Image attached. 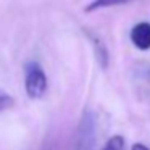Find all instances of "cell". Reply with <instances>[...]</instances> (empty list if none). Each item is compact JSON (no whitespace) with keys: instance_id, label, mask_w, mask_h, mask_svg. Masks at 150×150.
I'll return each mask as SVG.
<instances>
[{"instance_id":"1","label":"cell","mask_w":150,"mask_h":150,"mask_svg":"<svg viewBox=\"0 0 150 150\" xmlns=\"http://www.w3.org/2000/svg\"><path fill=\"white\" fill-rule=\"evenodd\" d=\"M24 89H26L28 97L33 100L42 98L47 94L49 82H47V76L39 63L31 62L26 65V68H24Z\"/></svg>"},{"instance_id":"2","label":"cell","mask_w":150,"mask_h":150,"mask_svg":"<svg viewBox=\"0 0 150 150\" xmlns=\"http://www.w3.org/2000/svg\"><path fill=\"white\" fill-rule=\"evenodd\" d=\"M129 37L136 49L142 50V52L150 50V23L142 21V23H137L136 26H132Z\"/></svg>"},{"instance_id":"3","label":"cell","mask_w":150,"mask_h":150,"mask_svg":"<svg viewBox=\"0 0 150 150\" xmlns=\"http://www.w3.org/2000/svg\"><path fill=\"white\" fill-rule=\"evenodd\" d=\"M89 37H91V40H92V45H94L95 57H97L98 63L102 65V68H107L110 57H108V50H107V47H105V44L102 42L100 37H95L94 34H89Z\"/></svg>"},{"instance_id":"4","label":"cell","mask_w":150,"mask_h":150,"mask_svg":"<svg viewBox=\"0 0 150 150\" xmlns=\"http://www.w3.org/2000/svg\"><path fill=\"white\" fill-rule=\"evenodd\" d=\"M129 2H132V0H92L91 4L86 7V11H97V10H103V8L129 4Z\"/></svg>"},{"instance_id":"5","label":"cell","mask_w":150,"mask_h":150,"mask_svg":"<svg viewBox=\"0 0 150 150\" xmlns=\"http://www.w3.org/2000/svg\"><path fill=\"white\" fill-rule=\"evenodd\" d=\"M13 105H15V98L11 97L10 94H7V92L0 91V111L8 110V108H11Z\"/></svg>"},{"instance_id":"6","label":"cell","mask_w":150,"mask_h":150,"mask_svg":"<svg viewBox=\"0 0 150 150\" xmlns=\"http://www.w3.org/2000/svg\"><path fill=\"white\" fill-rule=\"evenodd\" d=\"M131 150H150V149L145 145V144H140V142H137V144H134V145L131 147Z\"/></svg>"},{"instance_id":"7","label":"cell","mask_w":150,"mask_h":150,"mask_svg":"<svg viewBox=\"0 0 150 150\" xmlns=\"http://www.w3.org/2000/svg\"><path fill=\"white\" fill-rule=\"evenodd\" d=\"M102 150H110V149H108V147H107V145H105V147H103V149H102Z\"/></svg>"}]
</instances>
